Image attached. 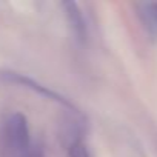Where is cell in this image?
I'll use <instances>...</instances> for the list:
<instances>
[{
  "label": "cell",
  "instance_id": "cell-1",
  "mask_svg": "<svg viewBox=\"0 0 157 157\" xmlns=\"http://www.w3.org/2000/svg\"><path fill=\"white\" fill-rule=\"evenodd\" d=\"M0 157H43V149L33 142L28 120L20 113H10L0 120Z\"/></svg>",
  "mask_w": 157,
  "mask_h": 157
},
{
  "label": "cell",
  "instance_id": "cell-2",
  "mask_svg": "<svg viewBox=\"0 0 157 157\" xmlns=\"http://www.w3.org/2000/svg\"><path fill=\"white\" fill-rule=\"evenodd\" d=\"M2 77L6 78V80H10V82H14V83H19V85L28 86V88H31V90H34V91H37V93L46 96V97H51V99H54V100H57V102H60V103H63V105H68V103H66L62 97H59L56 93H52V91H49V90L40 86L39 83H36L34 80H31V78H28V77H25V75H22V74H17V72H8V71H6V72H2ZM68 106H69V105H68Z\"/></svg>",
  "mask_w": 157,
  "mask_h": 157
},
{
  "label": "cell",
  "instance_id": "cell-3",
  "mask_svg": "<svg viewBox=\"0 0 157 157\" xmlns=\"http://www.w3.org/2000/svg\"><path fill=\"white\" fill-rule=\"evenodd\" d=\"M65 6L68 8V16H69V19H71V23L74 25V29H75V33L77 34H82V31H83V22H82V16H80V11H78V8H77V5L72 2H69V3H65Z\"/></svg>",
  "mask_w": 157,
  "mask_h": 157
},
{
  "label": "cell",
  "instance_id": "cell-4",
  "mask_svg": "<svg viewBox=\"0 0 157 157\" xmlns=\"http://www.w3.org/2000/svg\"><path fill=\"white\" fill-rule=\"evenodd\" d=\"M154 8H155V16H157V5H155V6H154Z\"/></svg>",
  "mask_w": 157,
  "mask_h": 157
}]
</instances>
